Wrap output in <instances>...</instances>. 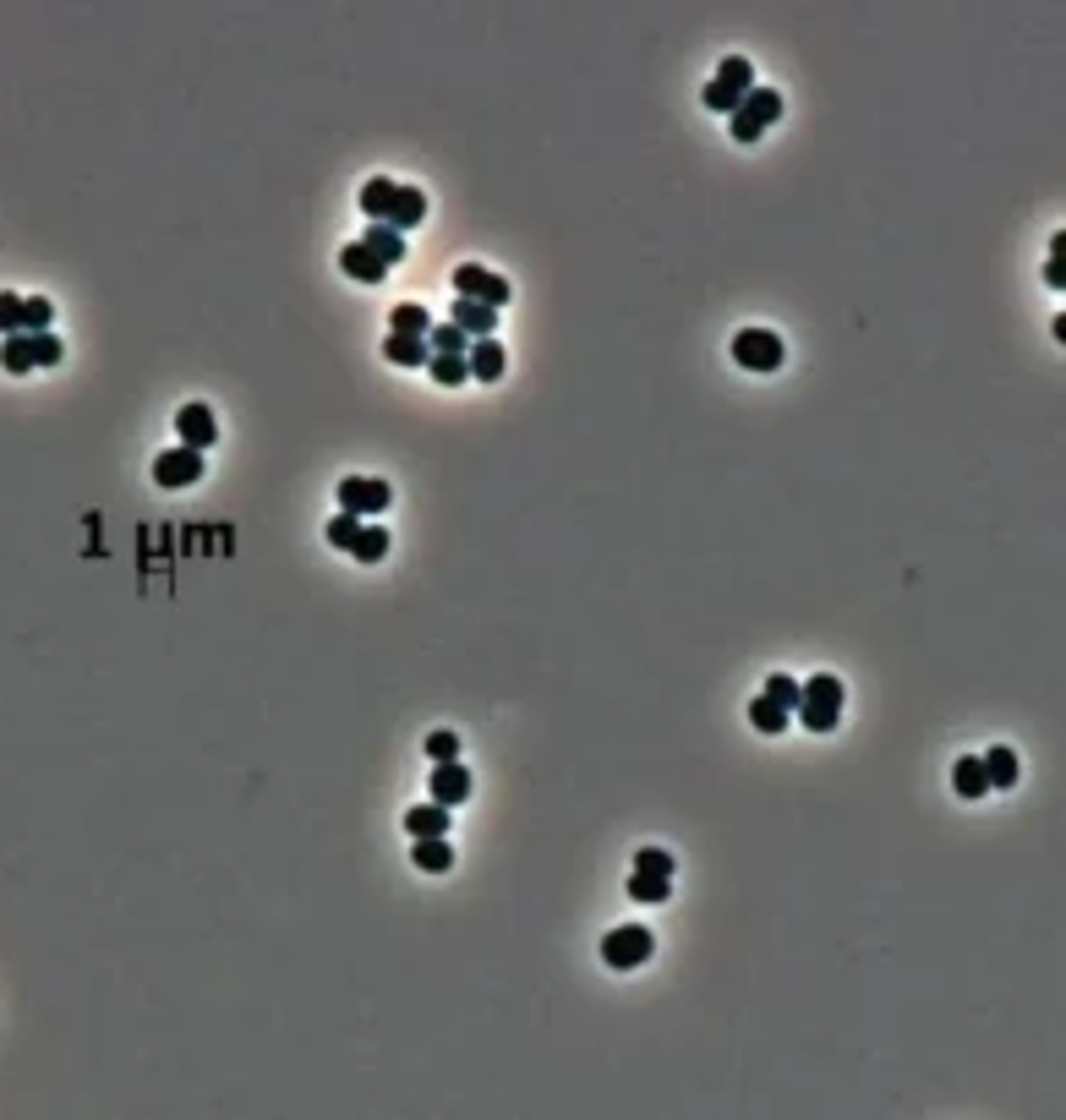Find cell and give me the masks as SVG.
Masks as SVG:
<instances>
[{"label":"cell","instance_id":"cell-11","mask_svg":"<svg viewBox=\"0 0 1066 1120\" xmlns=\"http://www.w3.org/2000/svg\"><path fill=\"white\" fill-rule=\"evenodd\" d=\"M427 219V192H416V186H394V203H389V230H416Z\"/></svg>","mask_w":1066,"mask_h":1120},{"label":"cell","instance_id":"cell-20","mask_svg":"<svg viewBox=\"0 0 1066 1120\" xmlns=\"http://www.w3.org/2000/svg\"><path fill=\"white\" fill-rule=\"evenodd\" d=\"M383 356H389L394 366H427V361H433V345H427V340H410V334H389V340H383Z\"/></svg>","mask_w":1066,"mask_h":1120},{"label":"cell","instance_id":"cell-10","mask_svg":"<svg viewBox=\"0 0 1066 1120\" xmlns=\"http://www.w3.org/2000/svg\"><path fill=\"white\" fill-rule=\"evenodd\" d=\"M466 799H471V771L459 766V760H443V766H433V804L454 809V804H466Z\"/></svg>","mask_w":1066,"mask_h":1120},{"label":"cell","instance_id":"cell-5","mask_svg":"<svg viewBox=\"0 0 1066 1120\" xmlns=\"http://www.w3.org/2000/svg\"><path fill=\"white\" fill-rule=\"evenodd\" d=\"M657 951V941H652V929L645 924H618L608 941H601V962L608 967H618V973H629V967H640L645 957Z\"/></svg>","mask_w":1066,"mask_h":1120},{"label":"cell","instance_id":"cell-4","mask_svg":"<svg viewBox=\"0 0 1066 1120\" xmlns=\"http://www.w3.org/2000/svg\"><path fill=\"white\" fill-rule=\"evenodd\" d=\"M454 296H459V301H482V306L498 312L515 290H508L503 273H492V268H482V263H459V268H454Z\"/></svg>","mask_w":1066,"mask_h":1120},{"label":"cell","instance_id":"cell-7","mask_svg":"<svg viewBox=\"0 0 1066 1120\" xmlns=\"http://www.w3.org/2000/svg\"><path fill=\"white\" fill-rule=\"evenodd\" d=\"M394 503V492H389V482H378V476H345L340 482V508L345 515H383V508Z\"/></svg>","mask_w":1066,"mask_h":1120},{"label":"cell","instance_id":"cell-17","mask_svg":"<svg viewBox=\"0 0 1066 1120\" xmlns=\"http://www.w3.org/2000/svg\"><path fill=\"white\" fill-rule=\"evenodd\" d=\"M340 268H345V273H350V279H361V285H378V279H383V273H389V268H383V263H378V257H373V252H366V247H361V241H350V247H345V252H340Z\"/></svg>","mask_w":1066,"mask_h":1120},{"label":"cell","instance_id":"cell-36","mask_svg":"<svg viewBox=\"0 0 1066 1120\" xmlns=\"http://www.w3.org/2000/svg\"><path fill=\"white\" fill-rule=\"evenodd\" d=\"M1045 279H1050V290H1061V285H1066V268H1061V257H1050V263H1045Z\"/></svg>","mask_w":1066,"mask_h":1120},{"label":"cell","instance_id":"cell-13","mask_svg":"<svg viewBox=\"0 0 1066 1120\" xmlns=\"http://www.w3.org/2000/svg\"><path fill=\"white\" fill-rule=\"evenodd\" d=\"M952 787H957V799H985V792H990L985 760H979V755H962V760L952 766Z\"/></svg>","mask_w":1066,"mask_h":1120},{"label":"cell","instance_id":"cell-26","mask_svg":"<svg viewBox=\"0 0 1066 1120\" xmlns=\"http://www.w3.org/2000/svg\"><path fill=\"white\" fill-rule=\"evenodd\" d=\"M787 706H777V699H766V694H755V706H750V722L761 727V732H787Z\"/></svg>","mask_w":1066,"mask_h":1120},{"label":"cell","instance_id":"cell-27","mask_svg":"<svg viewBox=\"0 0 1066 1120\" xmlns=\"http://www.w3.org/2000/svg\"><path fill=\"white\" fill-rule=\"evenodd\" d=\"M427 345H433V356H466L476 340H466V334L454 329V322H438V329L427 334Z\"/></svg>","mask_w":1066,"mask_h":1120},{"label":"cell","instance_id":"cell-28","mask_svg":"<svg viewBox=\"0 0 1066 1120\" xmlns=\"http://www.w3.org/2000/svg\"><path fill=\"white\" fill-rule=\"evenodd\" d=\"M50 317H56V306L44 296H22V334H50Z\"/></svg>","mask_w":1066,"mask_h":1120},{"label":"cell","instance_id":"cell-18","mask_svg":"<svg viewBox=\"0 0 1066 1120\" xmlns=\"http://www.w3.org/2000/svg\"><path fill=\"white\" fill-rule=\"evenodd\" d=\"M389 203H394V180L389 175H373L361 186V214L373 224H389Z\"/></svg>","mask_w":1066,"mask_h":1120},{"label":"cell","instance_id":"cell-6","mask_svg":"<svg viewBox=\"0 0 1066 1120\" xmlns=\"http://www.w3.org/2000/svg\"><path fill=\"white\" fill-rule=\"evenodd\" d=\"M782 356H787V345L771 329H738L733 334V361L744 366V372H777Z\"/></svg>","mask_w":1066,"mask_h":1120},{"label":"cell","instance_id":"cell-3","mask_svg":"<svg viewBox=\"0 0 1066 1120\" xmlns=\"http://www.w3.org/2000/svg\"><path fill=\"white\" fill-rule=\"evenodd\" d=\"M777 115H782V93H777V88H750V93H744V105H738V110L727 115L733 143H755V137H761Z\"/></svg>","mask_w":1066,"mask_h":1120},{"label":"cell","instance_id":"cell-25","mask_svg":"<svg viewBox=\"0 0 1066 1120\" xmlns=\"http://www.w3.org/2000/svg\"><path fill=\"white\" fill-rule=\"evenodd\" d=\"M985 760V776H990V787H1012L1017 782V755L1006 750V743H996L990 755H979Z\"/></svg>","mask_w":1066,"mask_h":1120},{"label":"cell","instance_id":"cell-31","mask_svg":"<svg viewBox=\"0 0 1066 1120\" xmlns=\"http://www.w3.org/2000/svg\"><path fill=\"white\" fill-rule=\"evenodd\" d=\"M766 699H777V706L794 711V706H799V683L787 678V673H771V678H766Z\"/></svg>","mask_w":1066,"mask_h":1120},{"label":"cell","instance_id":"cell-33","mask_svg":"<svg viewBox=\"0 0 1066 1120\" xmlns=\"http://www.w3.org/2000/svg\"><path fill=\"white\" fill-rule=\"evenodd\" d=\"M361 536V520L356 515H340V520H329V547H345L350 552V541Z\"/></svg>","mask_w":1066,"mask_h":1120},{"label":"cell","instance_id":"cell-8","mask_svg":"<svg viewBox=\"0 0 1066 1120\" xmlns=\"http://www.w3.org/2000/svg\"><path fill=\"white\" fill-rule=\"evenodd\" d=\"M198 476H203V454L187 448V443H175V448H164V454L154 459V482L170 487V492H175V487H192Z\"/></svg>","mask_w":1066,"mask_h":1120},{"label":"cell","instance_id":"cell-34","mask_svg":"<svg viewBox=\"0 0 1066 1120\" xmlns=\"http://www.w3.org/2000/svg\"><path fill=\"white\" fill-rule=\"evenodd\" d=\"M66 350H61V340L56 334H33V366H56Z\"/></svg>","mask_w":1066,"mask_h":1120},{"label":"cell","instance_id":"cell-35","mask_svg":"<svg viewBox=\"0 0 1066 1120\" xmlns=\"http://www.w3.org/2000/svg\"><path fill=\"white\" fill-rule=\"evenodd\" d=\"M427 755H433V766L459 760V738H454V732H433V738H427Z\"/></svg>","mask_w":1066,"mask_h":1120},{"label":"cell","instance_id":"cell-24","mask_svg":"<svg viewBox=\"0 0 1066 1120\" xmlns=\"http://www.w3.org/2000/svg\"><path fill=\"white\" fill-rule=\"evenodd\" d=\"M389 334H410V340H427L433 334V317H427V306H394V329Z\"/></svg>","mask_w":1066,"mask_h":1120},{"label":"cell","instance_id":"cell-12","mask_svg":"<svg viewBox=\"0 0 1066 1120\" xmlns=\"http://www.w3.org/2000/svg\"><path fill=\"white\" fill-rule=\"evenodd\" d=\"M454 329L466 334V340H492V329H498V312L492 306H482V301H454Z\"/></svg>","mask_w":1066,"mask_h":1120},{"label":"cell","instance_id":"cell-9","mask_svg":"<svg viewBox=\"0 0 1066 1120\" xmlns=\"http://www.w3.org/2000/svg\"><path fill=\"white\" fill-rule=\"evenodd\" d=\"M175 438L187 443V448H214L219 443V422H214V410L208 405H181V415H175Z\"/></svg>","mask_w":1066,"mask_h":1120},{"label":"cell","instance_id":"cell-30","mask_svg":"<svg viewBox=\"0 0 1066 1120\" xmlns=\"http://www.w3.org/2000/svg\"><path fill=\"white\" fill-rule=\"evenodd\" d=\"M0 334H22V296H12V290H0Z\"/></svg>","mask_w":1066,"mask_h":1120},{"label":"cell","instance_id":"cell-21","mask_svg":"<svg viewBox=\"0 0 1066 1120\" xmlns=\"http://www.w3.org/2000/svg\"><path fill=\"white\" fill-rule=\"evenodd\" d=\"M350 557L356 564H383L389 557V531L383 525H361V536L350 541Z\"/></svg>","mask_w":1066,"mask_h":1120},{"label":"cell","instance_id":"cell-19","mask_svg":"<svg viewBox=\"0 0 1066 1120\" xmlns=\"http://www.w3.org/2000/svg\"><path fill=\"white\" fill-rule=\"evenodd\" d=\"M405 831L410 836H449V809L443 804H416V809H405Z\"/></svg>","mask_w":1066,"mask_h":1120},{"label":"cell","instance_id":"cell-23","mask_svg":"<svg viewBox=\"0 0 1066 1120\" xmlns=\"http://www.w3.org/2000/svg\"><path fill=\"white\" fill-rule=\"evenodd\" d=\"M0 366H6L12 378L33 372V334H12V340H0Z\"/></svg>","mask_w":1066,"mask_h":1120},{"label":"cell","instance_id":"cell-29","mask_svg":"<svg viewBox=\"0 0 1066 1120\" xmlns=\"http://www.w3.org/2000/svg\"><path fill=\"white\" fill-rule=\"evenodd\" d=\"M427 366H433V378H438L443 389H459V383H466V378H471V366H466V356H433Z\"/></svg>","mask_w":1066,"mask_h":1120},{"label":"cell","instance_id":"cell-15","mask_svg":"<svg viewBox=\"0 0 1066 1120\" xmlns=\"http://www.w3.org/2000/svg\"><path fill=\"white\" fill-rule=\"evenodd\" d=\"M361 247H366V252H373V257H378L383 268H394V263L405 257V236H399V230H389V224H366V236H361Z\"/></svg>","mask_w":1066,"mask_h":1120},{"label":"cell","instance_id":"cell-32","mask_svg":"<svg viewBox=\"0 0 1066 1120\" xmlns=\"http://www.w3.org/2000/svg\"><path fill=\"white\" fill-rule=\"evenodd\" d=\"M634 869H645V874H673V853H662V848H640V853H634Z\"/></svg>","mask_w":1066,"mask_h":1120},{"label":"cell","instance_id":"cell-1","mask_svg":"<svg viewBox=\"0 0 1066 1120\" xmlns=\"http://www.w3.org/2000/svg\"><path fill=\"white\" fill-rule=\"evenodd\" d=\"M794 711H799V722L810 732H831V727H837V716H843V683L831 678V673L799 683V706Z\"/></svg>","mask_w":1066,"mask_h":1120},{"label":"cell","instance_id":"cell-22","mask_svg":"<svg viewBox=\"0 0 1066 1120\" xmlns=\"http://www.w3.org/2000/svg\"><path fill=\"white\" fill-rule=\"evenodd\" d=\"M668 874H645V869H634L629 874V902H645V908H657V902H668Z\"/></svg>","mask_w":1066,"mask_h":1120},{"label":"cell","instance_id":"cell-14","mask_svg":"<svg viewBox=\"0 0 1066 1120\" xmlns=\"http://www.w3.org/2000/svg\"><path fill=\"white\" fill-rule=\"evenodd\" d=\"M416 869L422 874H443V869H454V848H449V836H416Z\"/></svg>","mask_w":1066,"mask_h":1120},{"label":"cell","instance_id":"cell-2","mask_svg":"<svg viewBox=\"0 0 1066 1120\" xmlns=\"http://www.w3.org/2000/svg\"><path fill=\"white\" fill-rule=\"evenodd\" d=\"M755 88V66L744 61V56H727L722 66H717V77L706 82V110H717V115H733L738 105H744V93Z\"/></svg>","mask_w":1066,"mask_h":1120},{"label":"cell","instance_id":"cell-16","mask_svg":"<svg viewBox=\"0 0 1066 1120\" xmlns=\"http://www.w3.org/2000/svg\"><path fill=\"white\" fill-rule=\"evenodd\" d=\"M466 366H471V378H476V383H498V378H503V345L476 340V345L466 350Z\"/></svg>","mask_w":1066,"mask_h":1120}]
</instances>
